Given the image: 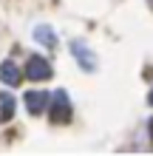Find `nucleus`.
I'll use <instances>...</instances> for the list:
<instances>
[{"label": "nucleus", "mask_w": 153, "mask_h": 156, "mask_svg": "<svg viewBox=\"0 0 153 156\" xmlns=\"http://www.w3.org/2000/svg\"><path fill=\"white\" fill-rule=\"evenodd\" d=\"M48 102H51V97L46 91H29L26 94V108H29L31 116H40L43 111H48Z\"/></svg>", "instance_id": "4"}, {"label": "nucleus", "mask_w": 153, "mask_h": 156, "mask_svg": "<svg viewBox=\"0 0 153 156\" xmlns=\"http://www.w3.org/2000/svg\"><path fill=\"white\" fill-rule=\"evenodd\" d=\"M148 102H150V105H153V91H150V94H148Z\"/></svg>", "instance_id": "8"}, {"label": "nucleus", "mask_w": 153, "mask_h": 156, "mask_svg": "<svg viewBox=\"0 0 153 156\" xmlns=\"http://www.w3.org/2000/svg\"><path fill=\"white\" fill-rule=\"evenodd\" d=\"M34 40L40 45H46V48H57V31L51 26H37L34 29Z\"/></svg>", "instance_id": "6"}, {"label": "nucleus", "mask_w": 153, "mask_h": 156, "mask_svg": "<svg viewBox=\"0 0 153 156\" xmlns=\"http://www.w3.org/2000/svg\"><path fill=\"white\" fill-rule=\"evenodd\" d=\"M71 116H74V108H71V99L65 91H54L51 97V122L54 125H68Z\"/></svg>", "instance_id": "1"}, {"label": "nucleus", "mask_w": 153, "mask_h": 156, "mask_svg": "<svg viewBox=\"0 0 153 156\" xmlns=\"http://www.w3.org/2000/svg\"><path fill=\"white\" fill-rule=\"evenodd\" d=\"M26 77L31 82H43L51 77V62L46 57H40V54H31L29 62H26Z\"/></svg>", "instance_id": "2"}, {"label": "nucleus", "mask_w": 153, "mask_h": 156, "mask_svg": "<svg viewBox=\"0 0 153 156\" xmlns=\"http://www.w3.org/2000/svg\"><path fill=\"white\" fill-rule=\"evenodd\" d=\"M71 54L77 57V62L82 66V71H94L96 68V54L88 48L82 40H74V43H71Z\"/></svg>", "instance_id": "3"}, {"label": "nucleus", "mask_w": 153, "mask_h": 156, "mask_svg": "<svg viewBox=\"0 0 153 156\" xmlns=\"http://www.w3.org/2000/svg\"><path fill=\"white\" fill-rule=\"evenodd\" d=\"M14 116V97L12 94H0V122Z\"/></svg>", "instance_id": "7"}, {"label": "nucleus", "mask_w": 153, "mask_h": 156, "mask_svg": "<svg viewBox=\"0 0 153 156\" xmlns=\"http://www.w3.org/2000/svg\"><path fill=\"white\" fill-rule=\"evenodd\" d=\"M0 80H3L6 85L17 88V85L23 82V71H20V66H14L12 60H3V62H0Z\"/></svg>", "instance_id": "5"}]
</instances>
